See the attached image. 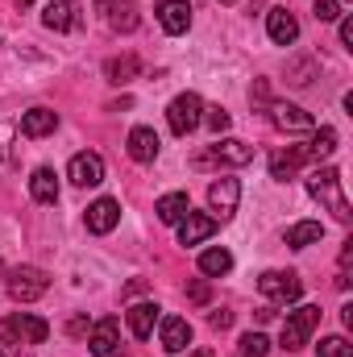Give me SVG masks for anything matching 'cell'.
<instances>
[{
	"mask_svg": "<svg viewBox=\"0 0 353 357\" xmlns=\"http://www.w3.org/2000/svg\"><path fill=\"white\" fill-rule=\"evenodd\" d=\"M341 4H345V0H341Z\"/></svg>",
	"mask_w": 353,
	"mask_h": 357,
	"instance_id": "42",
	"label": "cell"
},
{
	"mask_svg": "<svg viewBox=\"0 0 353 357\" xmlns=\"http://www.w3.org/2000/svg\"><path fill=\"white\" fill-rule=\"evenodd\" d=\"M154 324H158V303H137V307H129V333H133L137 341H150Z\"/></svg>",
	"mask_w": 353,
	"mask_h": 357,
	"instance_id": "21",
	"label": "cell"
},
{
	"mask_svg": "<svg viewBox=\"0 0 353 357\" xmlns=\"http://www.w3.org/2000/svg\"><path fill=\"white\" fill-rule=\"evenodd\" d=\"M341 8H345L341 0H316V8H312V13H316V21H341V17H345Z\"/></svg>",
	"mask_w": 353,
	"mask_h": 357,
	"instance_id": "32",
	"label": "cell"
},
{
	"mask_svg": "<svg viewBox=\"0 0 353 357\" xmlns=\"http://www.w3.org/2000/svg\"><path fill=\"white\" fill-rule=\"evenodd\" d=\"M117 345H121V320L117 316H104V320H96L88 328V349L96 357H112Z\"/></svg>",
	"mask_w": 353,
	"mask_h": 357,
	"instance_id": "7",
	"label": "cell"
},
{
	"mask_svg": "<svg viewBox=\"0 0 353 357\" xmlns=\"http://www.w3.org/2000/svg\"><path fill=\"white\" fill-rule=\"evenodd\" d=\"M88 328H91V324H88V316H75V320L67 324V333H71V337H84Z\"/></svg>",
	"mask_w": 353,
	"mask_h": 357,
	"instance_id": "36",
	"label": "cell"
},
{
	"mask_svg": "<svg viewBox=\"0 0 353 357\" xmlns=\"http://www.w3.org/2000/svg\"><path fill=\"white\" fill-rule=\"evenodd\" d=\"M158 25L167 33H187L191 29V4L187 0H163L158 4Z\"/></svg>",
	"mask_w": 353,
	"mask_h": 357,
	"instance_id": "17",
	"label": "cell"
},
{
	"mask_svg": "<svg viewBox=\"0 0 353 357\" xmlns=\"http://www.w3.org/2000/svg\"><path fill=\"white\" fill-rule=\"evenodd\" d=\"M191 357H208V354H204V349H200V354H191Z\"/></svg>",
	"mask_w": 353,
	"mask_h": 357,
	"instance_id": "39",
	"label": "cell"
},
{
	"mask_svg": "<svg viewBox=\"0 0 353 357\" xmlns=\"http://www.w3.org/2000/svg\"><path fill=\"white\" fill-rule=\"evenodd\" d=\"M67 178H71L75 187H100V183H104V158L91 154V150L75 154L71 167H67Z\"/></svg>",
	"mask_w": 353,
	"mask_h": 357,
	"instance_id": "11",
	"label": "cell"
},
{
	"mask_svg": "<svg viewBox=\"0 0 353 357\" xmlns=\"http://www.w3.org/2000/svg\"><path fill=\"white\" fill-rule=\"evenodd\" d=\"M158 341L167 354H187L191 349V324L183 316H158Z\"/></svg>",
	"mask_w": 353,
	"mask_h": 357,
	"instance_id": "10",
	"label": "cell"
},
{
	"mask_svg": "<svg viewBox=\"0 0 353 357\" xmlns=\"http://www.w3.org/2000/svg\"><path fill=\"white\" fill-rule=\"evenodd\" d=\"M13 137H17V129L8 121H0V158L4 162H13Z\"/></svg>",
	"mask_w": 353,
	"mask_h": 357,
	"instance_id": "33",
	"label": "cell"
},
{
	"mask_svg": "<svg viewBox=\"0 0 353 357\" xmlns=\"http://www.w3.org/2000/svg\"><path fill=\"white\" fill-rule=\"evenodd\" d=\"M21 4H33V0H21Z\"/></svg>",
	"mask_w": 353,
	"mask_h": 357,
	"instance_id": "41",
	"label": "cell"
},
{
	"mask_svg": "<svg viewBox=\"0 0 353 357\" xmlns=\"http://www.w3.org/2000/svg\"><path fill=\"white\" fill-rule=\"evenodd\" d=\"M208 162H220V167H246V162H254V146H246V142H237V137H225V142L208 146V150L195 158V167H208Z\"/></svg>",
	"mask_w": 353,
	"mask_h": 357,
	"instance_id": "6",
	"label": "cell"
},
{
	"mask_svg": "<svg viewBox=\"0 0 353 357\" xmlns=\"http://www.w3.org/2000/svg\"><path fill=\"white\" fill-rule=\"evenodd\" d=\"M308 195L312 199H320L341 225H350L353 212H350V199H345V191H341V171L337 167H316L312 175H308Z\"/></svg>",
	"mask_w": 353,
	"mask_h": 357,
	"instance_id": "1",
	"label": "cell"
},
{
	"mask_svg": "<svg viewBox=\"0 0 353 357\" xmlns=\"http://www.w3.org/2000/svg\"><path fill=\"white\" fill-rule=\"evenodd\" d=\"M8 333H13L21 345H42V341L50 337V324H46L42 316H29V312H13V320H8Z\"/></svg>",
	"mask_w": 353,
	"mask_h": 357,
	"instance_id": "12",
	"label": "cell"
},
{
	"mask_svg": "<svg viewBox=\"0 0 353 357\" xmlns=\"http://www.w3.org/2000/svg\"><path fill=\"white\" fill-rule=\"evenodd\" d=\"M54 129H59V112H54V108H42V104H38V108H29V112L21 116V133H25V137H46V133H54Z\"/></svg>",
	"mask_w": 353,
	"mask_h": 357,
	"instance_id": "18",
	"label": "cell"
},
{
	"mask_svg": "<svg viewBox=\"0 0 353 357\" xmlns=\"http://www.w3.org/2000/svg\"><path fill=\"white\" fill-rule=\"evenodd\" d=\"M200 116H204V100L195 91L175 96L171 108H167V125H171V133H179V137H187L191 129H200Z\"/></svg>",
	"mask_w": 353,
	"mask_h": 357,
	"instance_id": "4",
	"label": "cell"
},
{
	"mask_svg": "<svg viewBox=\"0 0 353 357\" xmlns=\"http://www.w3.org/2000/svg\"><path fill=\"white\" fill-rule=\"evenodd\" d=\"M208 204H212L216 220H229V216L237 212V204H241V183H237V178H216V183L208 187Z\"/></svg>",
	"mask_w": 353,
	"mask_h": 357,
	"instance_id": "9",
	"label": "cell"
},
{
	"mask_svg": "<svg viewBox=\"0 0 353 357\" xmlns=\"http://www.w3.org/2000/svg\"><path fill=\"white\" fill-rule=\"evenodd\" d=\"M270 125L283 133H312L316 129L312 112H303L299 104H270Z\"/></svg>",
	"mask_w": 353,
	"mask_h": 357,
	"instance_id": "8",
	"label": "cell"
},
{
	"mask_svg": "<svg viewBox=\"0 0 353 357\" xmlns=\"http://www.w3.org/2000/svg\"><path fill=\"white\" fill-rule=\"evenodd\" d=\"M121 225V204L112 199V195H104V199H96L88 208V229L96 237H104V233H112Z\"/></svg>",
	"mask_w": 353,
	"mask_h": 357,
	"instance_id": "15",
	"label": "cell"
},
{
	"mask_svg": "<svg viewBox=\"0 0 353 357\" xmlns=\"http://www.w3.org/2000/svg\"><path fill=\"white\" fill-rule=\"evenodd\" d=\"M104 75H108V84H129V79L137 75V59H133V54L108 59V63H104Z\"/></svg>",
	"mask_w": 353,
	"mask_h": 357,
	"instance_id": "28",
	"label": "cell"
},
{
	"mask_svg": "<svg viewBox=\"0 0 353 357\" xmlns=\"http://www.w3.org/2000/svg\"><path fill=\"white\" fill-rule=\"evenodd\" d=\"M208 324H212V328H229V324H233V312H212Z\"/></svg>",
	"mask_w": 353,
	"mask_h": 357,
	"instance_id": "35",
	"label": "cell"
},
{
	"mask_svg": "<svg viewBox=\"0 0 353 357\" xmlns=\"http://www.w3.org/2000/svg\"><path fill=\"white\" fill-rule=\"evenodd\" d=\"M341 46L353 50V17H341Z\"/></svg>",
	"mask_w": 353,
	"mask_h": 357,
	"instance_id": "37",
	"label": "cell"
},
{
	"mask_svg": "<svg viewBox=\"0 0 353 357\" xmlns=\"http://www.w3.org/2000/svg\"><path fill=\"white\" fill-rule=\"evenodd\" d=\"M220 4H237V0H220Z\"/></svg>",
	"mask_w": 353,
	"mask_h": 357,
	"instance_id": "40",
	"label": "cell"
},
{
	"mask_svg": "<svg viewBox=\"0 0 353 357\" xmlns=\"http://www.w3.org/2000/svg\"><path fill=\"white\" fill-rule=\"evenodd\" d=\"M187 299H191V303H208V299H212V291H208V278L191 282V287H187Z\"/></svg>",
	"mask_w": 353,
	"mask_h": 357,
	"instance_id": "34",
	"label": "cell"
},
{
	"mask_svg": "<svg viewBox=\"0 0 353 357\" xmlns=\"http://www.w3.org/2000/svg\"><path fill=\"white\" fill-rule=\"evenodd\" d=\"M258 291L270 303H295L303 295V282H299L295 270H266L262 278H258Z\"/></svg>",
	"mask_w": 353,
	"mask_h": 357,
	"instance_id": "5",
	"label": "cell"
},
{
	"mask_svg": "<svg viewBox=\"0 0 353 357\" xmlns=\"http://www.w3.org/2000/svg\"><path fill=\"white\" fill-rule=\"evenodd\" d=\"M96 13H108V0H96Z\"/></svg>",
	"mask_w": 353,
	"mask_h": 357,
	"instance_id": "38",
	"label": "cell"
},
{
	"mask_svg": "<svg viewBox=\"0 0 353 357\" xmlns=\"http://www.w3.org/2000/svg\"><path fill=\"white\" fill-rule=\"evenodd\" d=\"M320 237H324V225H320V220H299V225H291V229H287V245H291V250L316 245Z\"/></svg>",
	"mask_w": 353,
	"mask_h": 357,
	"instance_id": "24",
	"label": "cell"
},
{
	"mask_svg": "<svg viewBox=\"0 0 353 357\" xmlns=\"http://www.w3.org/2000/svg\"><path fill=\"white\" fill-rule=\"evenodd\" d=\"M333 150H337V129H329V125H324V129H320V133H316L308 146H303L308 162H320V158H329Z\"/></svg>",
	"mask_w": 353,
	"mask_h": 357,
	"instance_id": "27",
	"label": "cell"
},
{
	"mask_svg": "<svg viewBox=\"0 0 353 357\" xmlns=\"http://www.w3.org/2000/svg\"><path fill=\"white\" fill-rule=\"evenodd\" d=\"M229 270H233V254H229V250L212 245V250H204V254H200V274L220 278V274H229Z\"/></svg>",
	"mask_w": 353,
	"mask_h": 357,
	"instance_id": "25",
	"label": "cell"
},
{
	"mask_svg": "<svg viewBox=\"0 0 353 357\" xmlns=\"http://www.w3.org/2000/svg\"><path fill=\"white\" fill-rule=\"evenodd\" d=\"M154 212H158V220H163V225H179V220L191 212V199H187L183 191H171V195H163V199L154 204Z\"/></svg>",
	"mask_w": 353,
	"mask_h": 357,
	"instance_id": "23",
	"label": "cell"
},
{
	"mask_svg": "<svg viewBox=\"0 0 353 357\" xmlns=\"http://www.w3.org/2000/svg\"><path fill=\"white\" fill-rule=\"evenodd\" d=\"M158 146H163L158 133L146 129V125H137V129L129 133V158H133V162H154V158H158Z\"/></svg>",
	"mask_w": 353,
	"mask_h": 357,
	"instance_id": "19",
	"label": "cell"
},
{
	"mask_svg": "<svg viewBox=\"0 0 353 357\" xmlns=\"http://www.w3.org/2000/svg\"><path fill=\"white\" fill-rule=\"evenodd\" d=\"M200 125H208L212 133H229V125H233V116H229L225 108H204V116H200Z\"/></svg>",
	"mask_w": 353,
	"mask_h": 357,
	"instance_id": "29",
	"label": "cell"
},
{
	"mask_svg": "<svg viewBox=\"0 0 353 357\" xmlns=\"http://www.w3.org/2000/svg\"><path fill=\"white\" fill-rule=\"evenodd\" d=\"M29 195L38 199V204H54L59 199V178L50 167H38L33 175H29Z\"/></svg>",
	"mask_w": 353,
	"mask_h": 357,
	"instance_id": "22",
	"label": "cell"
},
{
	"mask_svg": "<svg viewBox=\"0 0 353 357\" xmlns=\"http://www.w3.org/2000/svg\"><path fill=\"white\" fill-rule=\"evenodd\" d=\"M316 324H320V307H312V303L287 312V320H283V349H287V354H299V349L312 341Z\"/></svg>",
	"mask_w": 353,
	"mask_h": 357,
	"instance_id": "2",
	"label": "cell"
},
{
	"mask_svg": "<svg viewBox=\"0 0 353 357\" xmlns=\"http://www.w3.org/2000/svg\"><path fill=\"white\" fill-rule=\"evenodd\" d=\"M108 25H112L117 33H133V29H137V4H133V0L112 4V8H108Z\"/></svg>",
	"mask_w": 353,
	"mask_h": 357,
	"instance_id": "26",
	"label": "cell"
},
{
	"mask_svg": "<svg viewBox=\"0 0 353 357\" xmlns=\"http://www.w3.org/2000/svg\"><path fill=\"white\" fill-rule=\"evenodd\" d=\"M266 354H270V341L262 333H246L241 337V357H266Z\"/></svg>",
	"mask_w": 353,
	"mask_h": 357,
	"instance_id": "30",
	"label": "cell"
},
{
	"mask_svg": "<svg viewBox=\"0 0 353 357\" xmlns=\"http://www.w3.org/2000/svg\"><path fill=\"white\" fill-rule=\"evenodd\" d=\"M42 25L54 29V33L75 29V25H80V4H75V0H46V8H42Z\"/></svg>",
	"mask_w": 353,
	"mask_h": 357,
	"instance_id": "13",
	"label": "cell"
},
{
	"mask_svg": "<svg viewBox=\"0 0 353 357\" xmlns=\"http://www.w3.org/2000/svg\"><path fill=\"white\" fill-rule=\"evenodd\" d=\"M50 291V274L38 266H17L8 274V295L17 299V303H33V299H42Z\"/></svg>",
	"mask_w": 353,
	"mask_h": 357,
	"instance_id": "3",
	"label": "cell"
},
{
	"mask_svg": "<svg viewBox=\"0 0 353 357\" xmlns=\"http://www.w3.org/2000/svg\"><path fill=\"white\" fill-rule=\"evenodd\" d=\"M266 33H270L274 46H291V42L299 38V21H295V13H287V8H270V13H266Z\"/></svg>",
	"mask_w": 353,
	"mask_h": 357,
	"instance_id": "16",
	"label": "cell"
},
{
	"mask_svg": "<svg viewBox=\"0 0 353 357\" xmlns=\"http://www.w3.org/2000/svg\"><path fill=\"white\" fill-rule=\"evenodd\" d=\"M216 216H204V212H187L183 220H179V245H200V241H208L212 233H216Z\"/></svg>",
	"mask_w": 353,
	"mask_h": 357,
	"instance_id": "14",
	"label": "cell"
},
{
	"mask_svg": "<svg viewBox=\"0 0 353 357\" xmlns=\"http://www.w3.org/2000/svg\"><path fill=\"white\" fill-rule=\"evenodd\" d=\"M316 349H320V357H353V345L345 337H324Z\"/></svg>",
	"mask_w": 353,
	"mask_h": 357,
	"instance_id": "31",
	"label": "cell"
},
{
	"mask_svg": "<svg viewBox=\"0 0 353 357\" xmlns=\"http://www.w3.org/2000/svg\"><path fill=\"white\" fill-rule=\"evenodd\" d=\"M308 162V154H303V146H291V150H283V154H274L270 158V175L278 178V183H287V178H295V171Z\"/></svg>",
	"mask_w": 353,
	"mask_h": 357,
	"instance_id": "20",
	"label": "cell"
}]
</instances>
